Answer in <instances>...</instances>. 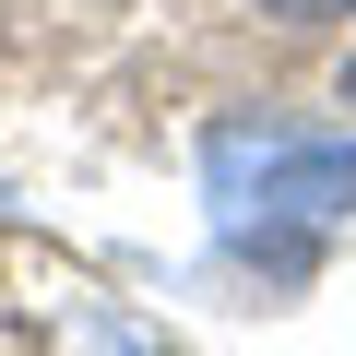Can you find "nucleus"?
Here are the masks:
<instances>
[{
  "mask_svg": "<svg viewBox=\"0 0 356 356\" xmlns=\"http://www.w3.org/2000/svg\"><path fill=\"white\" fill-rule=\"evenodd\" d=\"M0 356H178L154 332H131L72 261L24 250V238H0Z\"/></svg>",
  "mask_w": 356,
  "mask_h": 356,
  "instance_id": "1",
  "label": "nucleus"
},
{
  "mask_svg": "<svg viewBox=\"0 0 356 356\" xmlns=\"http://www.w3.org/2000/svg\"><path fill=\"white\" fill-rule=\"evenodd\" d=\"M261 13H273V24H297V36H309V24H344V13H356V0H261Z\"/></svg>",
  "mask_w": 356,
  "mask_h": 356,
  "instance_id": "2",
  "label": "nucleus"
},
{
  "mask_svg": "<svg viewBox=\"0 0 356 356\" xmlns=\"http://www.w3.org/2000/svg\"><path fill=\"white\" fill-rule=\"evenodd\" d=\"M344 107H356V60H344Z\"/></svg>",
  "mask_w": 356,
  "mask_h": 356,
  "instance_id": "3",
  "label": "nucleus"
}]
</instances>
